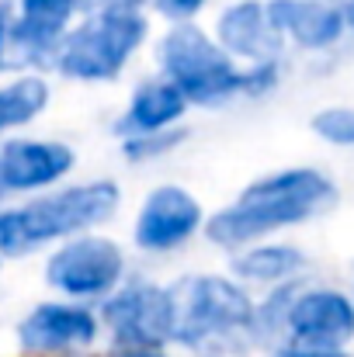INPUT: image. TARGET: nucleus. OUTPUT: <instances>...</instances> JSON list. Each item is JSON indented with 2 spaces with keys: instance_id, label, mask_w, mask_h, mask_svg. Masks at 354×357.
Wrapping results in <instances>:
<instances>
[{
  "instance_id": "1",
  "label": "nucleus",
  "mask_w": 354,
  "mask_h": 357,
  "mask_svg": "<svg viewBox=\"0 0 354 357\" xmlns=\"http://www.w3.org/2000/svg\"><path fill=\"white\" fill-rule=\"evenodd\" d=\"M334 198H337V188L327 174L313 167L278 170V174L253 181L236 198V205L216 212L205 233L219 246H246L281 226L306 222L309 215L330 208Z\"/></svg>"
},
{
  "instance_id": "2",
  "label": "nucleus",
  "mask_w": 354,
  "mask_h": 357,
  "mask_svg": "<svg viewBox=\"0 0 354 357\" xmlns=\"http://www.w3.org/2000/svg\"><path fill=\"white\" fill-rule=\"evenodd\" d=\"M118 202L121 195L115 181H91L21 208H0V257H21L42 243L80 236L84 229L108 222L118 212Z\"/></svg>"
},
{
  "instance_id": "3",
  "label": "nucleus",
  "mask_w": 354,
  "mask_h": 357,
  "mask_svg": "<svg viewBox=\"0 0 354 357\" xmlns=\"http://www.w3.org/2000/svg\"><path fill=\"white\" fill-rule=\"evenodd\" d=\"M146 38V17L135 7L105 3L56 49V70L73 80H115Z\"/></svg>"
},
{
  "instance_id": "4",
  "label": "nucleus",
  "mask_w": 354,
  "mask_h": 357,
  "mask_svg": "<svg viewBox=\"0 0 354 357\" xmlns=\"http://www.w3.org/2000/svg\"><path fill=\"white\" fill-rule=\"evenodd\" d=\"M160 66L188 105H223L243 91V70L198 24H177L160 42Z\"/></svg>"
},
{
  "instance_id": "5",
  "label": "nucleus",
  "mask_w": 354,
  "mask_h": 357,
  "mask_svg": "<svg viewBox=\"0 0 354 357\" xmlns=\"http://www.w3.org/2000/svg\"><path fill=\"white\" fill-rule=\"evenodd\" d=\"M170 298H174V312H177L174 340H181V344H202V340L243 330L257 319L246 291L216 274L177 281L170 288Z\"/></svg>"
},
{
  "instance_id": "6",
  "label": "nucleus",
  "mask_w": 354,
  "mask_h": 357,
  "mask_svg": "<svg viewBox=\"0 0 354 357\" xmlns=\"http://www.w3.org/2000/svg\"><path fill=\"white\" fill-rule=\"evenodd\" d=\"M112 337L125 351H160L167 340H174L177 312L170 288L156 284H132L112 295L101 309Z\"/></svg>"
},
{
  "instance_id": "7",
  "label": "nucleus",
  "mask_w": 354,
  "mask_h": 357,
  "mask_svg": "<svg viewBox=\"0 0 354 357\" xmlns=\"http://www.w3.org/2000/svg\"><path fill=\"white\" fill-rule=\"evenodd\" d=\"M125 253L108 236H73L45 260V281L70 298L108 295L121 281Z\"/></svg>"
},
{
  "instance_id": "8",
  "label": "nucleus",
  "mask_w": 354,
  "mask_h": 357,
  "mask_svg": "<svg viewBox=\"0 0 354 357\" xmlns=\"http://www.w3.org/2000/svg\"><path fill=\"white\" fill-rule=\"evenodd\" d=\"M285 330L295 347L309 351H344L354 340V302L334 288H313L288 302Z\"/></svg>"
},
{
  "instance_id": "9",
  "label": "nucleus",
  "mask_w": 354,
  "mask_h": 357,
  "mask_svg": "<svg viewBox=\"0 0 354 357\" xmlns=\"http://www.w3.org/2000/svg\"><path fill=\"white\" fill-rule=\"evenodd\" d=\"M98 316L84 305L42 302L17 323V344L28 354H63L94 344Z\"/></svg>"
},
{
  "instance_id": "10",
  "label": "nucleus",
  "mask_w": 354,
  "mask_h": 357,
  "mask_svg": "<svg viewBox=\"0 0 354 357\" xmlns=\"http://www.w3.org/2000/svg\"><path fill=\"white\" fill-rule=\"evenodd\" d=\"M202 226V205L191 191L177 184H163L146 195L139 219H135V243L142 250H174L195 236Z\"/></svg>"
},
{
  "instance_id": "11",
  "label": "nucleus",
  "mask_w": 354,
  "mask_h": 357,
  "mask_svg": "<svg viewBox=\"0 0 354 357\" xmlns=\"http://www.w3.org/2000/svg\"><path fill=\"white\" fill-rule=\"evenodd\" d=\"M77 163L66 142L45 139H10L0 149V188L3 191H38L56 184Z\"/></svg>"
},
{
  "instance_id": "12",
  "label": "nucleus",
  "mask_w": 354,
  "mask_h": 357,
  "mask_svg": "<svg viewBox=\"0 0 354 357\" xmlns=\"http://www.w3.org/2000/svg\"><path fill=\"white\" fill-rule=\"evenodd\" d=\"M216 35L230 59L239 56V59H250L253 66L274 63V56L281 49V35L274 31L267 7L257 0H243V3H233L230 10H223Z\"/></svg>"
},
{
  "instance_id": "13",
  "label": "nucleus",
  "mask_w": 354,
  "mask_h": 357,
  "mask_svg": "<svg viewBox=\"0 0 354 357\" xmlns=\"http://www.w3.org/2000/svg\"><path fill=\"white\" fill-rule=\"evenodd\" d=\"M77 7L80 0H21V14L10 24V42L28 59H56Z\"/></svg>"
},
{
  "instance_id": "14",
  "label": "nucleus",
  "mask_w": 354,
  "mask_h": 357,
  "mask_svg": "<svg viewBox=\"0 0 354 357\" xmlns=\"http://www.w3.org/2000/svg\"><path fill=\"white\" fill-rule=\"evenodd\" d=\"M278 35H288L302 49H327L344 35V10L316 0H271L264 3Z\"/></svg>"
},
{
  "instance_id": "15",
  "label": "nucleus",
  "mask_w": 354,
  "mask_h": 357,
  "mask_svg": "<svg viewBox=\"0 0 354 357\" xmlns=\"http://www.w3.org/2000/svg\"><path fill=\"white\" fill-rule=\"evenodd\" d=\"M184 108H188V101H184V94H181L170 80H146V84L132 94L125 115L118 121V132H121L125 139L167 132L174 121L184 115Z\"/></svg>"
},
{
  "instance_id": "16",
  "label": "nucleus",
  "mask_w": 354,
  "mask_h": 357,
  "mask_svg": "<svg viewBox=\"0 0 354 357\" xmlns=\"http://www.w3.org/2000/svg\"><path fill=\"white\" fill-rule=\"evenodd\" d=\"M302 264H306V257H302L295 246L267 243V246H250V250H243L239 257H233V274L243 278V281L271 284V281L292 278L295 271H302Z\"/></svg>"
},
{
  "instance_id": "17",
  "label": "nucleus",
  "mask_w": 354,
  "mask_h": 357,
  "mask_svg": "<svg viewBox=\"0 0 354 357\" xmlns=\"http://www.w3.org/2000/svg\"><path fill=\"white\" fill-rule=\"evenodd\" d=\"M49 105V84L42 77H21L10 87H0V132L28 125Z\"/></svg>"
},
{
  "instance_id": "18",
  "label": "nucleus",
  "mask_w": 354,
  "mask_h": 357,
  "mask_svg": "<svg viewBox=\"0 0 354 357\" xmlns=\"http://www.w3.org/2000/svg\"><path fill=\"white\" fill-rule=\"evenodd\" d=\"M313 132L334 146L354 149V108H323L313 115Z\"/></svg>"
},
{
  "instance_id": "19",
  "label": "nucleus",
  "mask_w": 354,
  "mask_h": 357,
  "mask_svg": "<svg viewBox=\"0 0 354 357\" xmlns=\"http://www.w3.org/2000/svg\"><path fill=\"white\" fill-rule=\"evenodd\" d=\"M188 132L184 128H167V132H156V135H132L121 142V153L128 160H149V156H160L167 149H174Z\"/></svg>"
},
{
  "instance_id": "20",
  "label": "nucleus",
  "mask_w": 354,
  "mask_h": 357,
  "mask_svg": "<svg viewBox=\"0 0 354 357\" xmlns=\"http://www.w3.org/2000/svg\"><path fill=\"white\" fill-rule=\"evenodd\" d=\"M153 3H156V10H160V14L177 17V21L184 24L195 10H202V3H205V0H153Z\"/></svg>"
},
{
  "instance_id": "21",
  "label": "nucleus",
  "mask_w": 354,
  "mask_h": 357,
  "mask_svg": "<svg viewBox=\"0 0 354 357\" xmlns=\"http://www.w3.org/2000/svg\"><path fill=\"white\" fill-rule=\"evenodd\" d=\"M271 357H348L344 351H309V347H281Z\"/></svg>"
},
{
  "instance_id": "22",
  "label": "nucleus",
  "mask_w": 354,
  "mask_h": 357,
  "mask_svg": "<svg viewBox=\"0 0 354 357\" xmlns=\"http://www.w3.org/2000/svg\"><path fill=\"white\" fill-rule=\"evenodd\" d=\"M10 3H0V66H3V49L10 42Z\"/></svg>"
},
{
  "instance_id": "23",
  "label": "nucleus",
  "mask_w": 354,
  "mask_h": 357,
  "mask_svg": "<svg viewBox=\"0 0 354 357\" xmlns=\"http://www.w3.org/2000/svg\"><path fill=\"white\" fill-rule=\"evenodd\" d=\"M118 357H167V354H160V351H121Z\"/></svg>"
},
{
  "instance_id": "24",
  "label": "nucleus",
  "mask_w": 354,
  "mask_h": 357,
  "mask_svg": "<svg viewBox=\"0 0 354 357\" xmlns=\"http://www.w3.org/2000/svg\"><path fill=\"white\" fill-rule=\"evenodd\" d=\"M344 24L354 28V0H348V7H344Z\"/></svg>"
},
{
  "instance_id": "25",
  "label": "nucleus",
  "mask_w": 354,
  "mask_h": 357,
  "mask_svg": "<svg viewBox=\"0 0 354 357\" xmlns=\"http://www.w3.org/2000/svg\"><path fill=\"white\" fill-rule=\"evenodd\" d=\"M115 3H125V7H135L139 0H115Z\"/></svg>"
},
{
  "instance_id": "26",
  "label": "nucleus",
  "mask_w": 354,
  "mask_h": 357,
  "mask_svg": "<svg viewBox=\"0 0 354 357\" xmlns=\"http://www.w3.org/2000/svg\"><path fill=\"white\" fill-rule=\"evenodd\" d=\"M0 191H3V188H0Z\"/></svg>"
}]
</instances>
